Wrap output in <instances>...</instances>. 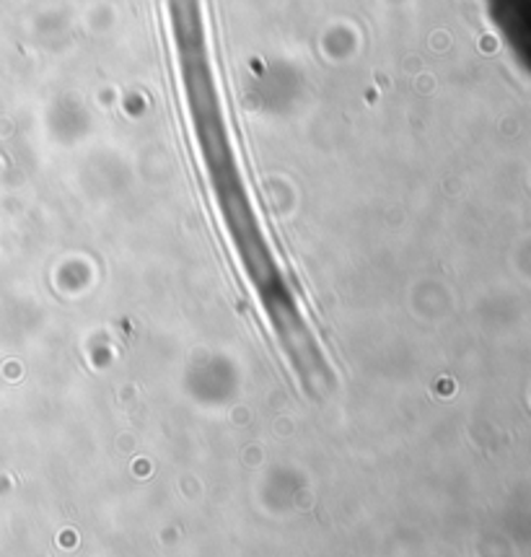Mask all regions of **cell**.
<instances>
[{"mask_svg":"<svg viewBox=\"0 0 531 557\" xmlns=\"http://www.w3.org/2000/svg\"><path fill=\"white\" fill-rule=\"evenodd\" d=\"M172 9L176 42H180L176 47H180L182 55V71H185L197 143L202 148V161H206L210 185H213L223 221L229 226L231 242L239 251L251 288L260 296L262 309L268 311L272 330L277 335V343L288 352V361L293 371L298 373V379H301L304 389L322 394L332 386L330 369H326L314 335L306 327L296 298L291 296L288 285L283 281L275 257L270 255L268 244H264L260 223H257L255 210H251L247 193H244L239 166H236L234 151H231L226 131H223L215 88L206 65V47H202L197 5L193 0H174Z\"/></svg>","mask_w":531,"mask_h":557,"instance_id":"6da1fadb","label":"cell"}]
</instances>
